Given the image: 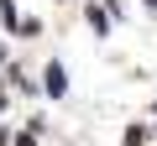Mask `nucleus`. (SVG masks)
I'll list each match as a JSON object with an SVG mask.
<instances>
[{
  "label": "nucleus",
  "mask_w": 157,
  "mask_h": 146,
  "mask_svg": "<svg viewBox=\"0 0 157 146\" xmlns=\"http://www.w3.org/2000/svg\"><path fill=\"white\" fill-rule=\"evenodd\" d=\"M63 89H68V78H63V63H47V94L58 99Z\"/></svg>",
  "instance_id": "nucleus-1"
},
{
  "label": "nucleus",
  "mask_w": 157,
  "mask_h": 146,
  "mask_svg": "<svg viewBox=\"0 0 157 146\" xmlns=\"http://www.w3.org/2000/svg\"><path fill=\"white\" fill-rule=\"evenodd\" d=\"M0 57H6V52H0Z\"/></svg>",
  "instance_id": "nucleus-5"
},
{
  "label": "nucleus",
  "mask_w": 157,
  "mask_h": 146,
  "mask_svg": "<svg viewBox=\"0 0 157 146\" xmlns=\"http://www.w3.org/2000/svg\"><path fill=\"white\" fill-rule=\"evenodd\" d=\"M89 26H94V31L105 37V31H110V21H105V11H94V5H89Z\"/></svg>",
  "instance_id": "nucleus-2"
},
{
  "label": "nucleus",
  "mask_w": 157,
  "mask_h": 146,
  "mask_svg": "<svg viewBox=\"0 0 157 146\" xmlns=\"http://www.w3.org/2000/svg\"><path fill=\"white\" fill-rule=\"evenodd\" d=\"M0 146H11V136H6V130H0Z\"/></svg>",
  "instance_id": "nucleus-4"
},
{
  "label": "nucleus",
  "mask_w": 157,
  "mask_h": 146,
  "mask_svg": "<svg viewBox=\"0 0 157 146\" xmlns=\"http://www.w3.org/2000/svg\"><path fill=\"white\" fill-rule=\"evenodd\" d=\"M0 21H6V26H21V21H16V5H11V0H0Z\"/></svg>",
  "instance_id": "nucleus-3"
}]
</instances>
